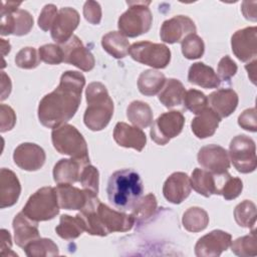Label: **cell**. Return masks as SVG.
<instances>
[{"mask_svg": "<svg viewBox=\"0 0 257 257\" xmlns=\"http://www.w3.org/2000/svg\"><path fill=\"white\" fill-rule=\"evenodd\" d=\"M220 120V116L212 108L206 107L193 118L191 122L192 132L199 139L212 137L218 128Z\"/></svg>", "mask_w": 257, "mask_h": 257, "instance_id": "cell-25", "label": "cell"}, {"mask_svg": "<svg viewBox=\"0 0 257 257\" xmlns=\"http://www.w3.org/2000/svg\"><path fill=\"white\" fill-rule=\"evenodd\" d=\"M113 140L123 148H132L138 152L143 151L147 144L146 134L138 126L130 125L125 122H117L113 130Z\"/></svg>", "mask_w": 257, "mask_h": 257, "instance_id": "cell-20", "label": "cell"}, {"mask_svg": "<svg viewBox=\"0 0 257 257\" xmlns=\"http://www.w3.org/2000/svg\"><path fill=\"white\" fill-rule=\"evenodd\" d=\"M256 64H257V60L254 59L251 63H248L247 65H245L246 70L248 71V76L250 77V79L252 80L253 83H255V71H256Z\"/></svg>", "mask_w": 257, "mask_h": 257, "instance_id": "cell-52", "label": "cell"}, {"mask_svg": "<svg viewBox=\"0 0 257 257\" xmlns=\"http://www.w3.org/2000/svg\"><path fill=\"white\" fill-rule=\"evenodd\" d=\"M85 84L82 73L67 70L62 73L58 86L42 97L38 105V119L49 128H55L73 117L81 101Z\"/></svg>", "mask_w": 257, "mask_h": 257, "instance_id": "cell-1", "label": "cell"}, {"mask_svg": "<svg viewBox=\"0 0 257 257\" xmlns=\"http://www.w3.org/2000/svg\"><path fill=\"white\" fill-rule=\"evenodd\" d=\"M51 141L59 154L67 155L86 165L89 163L87 144L75 126L64 123L53 128Z\"/></svg>", "mask_w": 257, "mask_h": 257, "instance_id": "cell-5", "label": "cell"}, {"mask_svg": "<svg viewBox=\"0 0 257 257\" xmlns=\"http://www.w3.org/2000/svg\"><path fill=\"white\" fill-rule=\"evenodd\" d=\"M238 66L235 61L228 55L223 56L218 63V77L224 81H228L237 72Z\"/></svg>", "mask_w": 257, "mask_h": 257, "instance_id": "cell-46", "label": "cell"}, {"mask_svg": "<svg viewBox=\"0 0 257 257\" xmlns=\"http://www.w3.org/2000/svg\"><path fill=\"white\" fill-rule=\"evenodd\" d=\"M83 16L90 24L97 25L101 20V7L98 2L88 0L83 5Z\"/></svg>", "mask_w": 257, "mask_h": 257, "instance_id": "cell-47", "label": "cell"}, {"mask_svg": "<svg viewBox=\"0 0 257 257\" xmlns=\"http://www.w3.org/2000/svg\"><path fill=\"white\" fill-rule=\"evenodd\" d=\"M20 2L2 1L1 27L2 36L13 34L22 36L30 32L33 27V17L24 9H19Z\"/></svg>", "mask_w": 257, "mask_h": 257, "instance_id": "cell-8", "label": "cell"}, {"mask_svg": "<svg viewBox=\"0 0 257 257\" xmlns=\"http://www.w3.org/2000/svg\"><path fill=\"white\" fill-rule=\"evenodd\" d=\"M63 61L72 64L82 71H90L95 64L93 54L83 45L81 40L73 35L63 44Z\"/></svg>", "mask_w": 257, "mask_h": 257, "instance_id": "cell-15", "label": "cell"}, {"mask_svg": "<svg viewBox=\"0 0 257 257\" xmlns=\"http://www.w3.org/2000/svg\"><path fill=\"white\" fill-rule=\"evenodd\" d=\"M0 232H1V255L4 256L5 251H8V256L9 255L17 256V254L11 250L12 242H11V235L9 231L5 229H1Z\"/></svg>", "mask_w": 257, "mask_h": 257, "instance_id": "cell-50", "label": "cell"}, {"mask_svg": "<svg viewBox=\"0 0 257 257\" xmlns=\"http://www.w3.org/2000/svg\"><path fill=\"white\" fill-rule=\"evenodd\" d=\"M218 177V175H217ZM191 187L200 195L209 198L211 195H219L218 180L216 175L203 169L196 168L191 176Z\"/></svg>", "mask_w": 257, "mask_h": 257, "instance_id": "cell-28", "label": "cell"}, {"mask_svg": "<svg viewBox=\"0 0 257 257\" xmlns=\"http://www.w3.org/2000/svg\"><path fill=\"white\" fill-rule=\"evenodd\" d=\"M57 14H58V11L54 4H46L42 8L38 18L39 28H41L43 31L51 30Z\"/></svg>", "mask_w": 257, "mask_h": 257, "instance_id": "cell-45", "label": "cell"}, {"mask_svg": "<svg viewBox=\"0 0 257 257\" xmlns=\"http://www.w3.org/2000/svg\"><path fill=\"white\" fill-rule=\"evenodd\" d=\"M196 32V25L194 21L185 15H177L168 20H165L162 24L160 36L166 43H177L189 34Z\"/></svg>", "mask_w": 257, "mask_h": 257, "instance_id": "cell-16", "label": "cell"}, {"mask_svg": "<svg viewBox=\"0 0 257 257\" xmlns=\"http://www.w3.org/2000/svg\"><path fill=\"white\" fill-rule=\"evenodd\" d=\"M150 3V1H126L128 9L117 21V27L122 35L137 37L151 29L153 15L149 8Z\"/></svg>", "mask_w": 257, "mask_h": 257, "instance_id": "cell-6", "label": "cell"}, {"mask_svg": "<svg viewBox=\"0 0 257 257\" xmlns=\"http://www.w3.org/2000/svg\"><path fill=\"white\" fill-rule=\"evenodd\" d=\"M0 131L1 133H5L13 128L16 122V114L12 107L6 104L0 105Z\"/></svg>", "mask_w": 257, "mask_h": 257, "instance_id": "cell-48", "label": "cell"}, {"mask_svg": "<svg viewBox=\"0 0 257 257\" xmlns=\"http://www.w3.org/2000/svg\"><path fill=\"white\" fill-rule=\"evenodd\" d=\"M238 94L231 88H220L209 94L208 102L220 118L229 116L238 105Z\"/></svg>", "mask_w": 257, "mask_h": 257, "instance_id": "cell-23", "label": "cell"}, {"mask_svg": "<svg viewBox=\"0 0 257 257\" xmlns=\"http://www.w3.org/2000/svg\"><path fill=\"white\" fill-rule=\"evenodd\" d=\"M184 228L189 232H201L205 230L209 224L208 213L200 207H191L184 214L182 218Z\"/></svg>", "mask_w": 257, "mask_h": 257, "instance_id": "cell-34", "label": "cell"}, {"mask_svg": "<svg viewBox=\"0 0 257 257\" xmlns=\"http://www.w3.org/2000/svg\"><path fill=\"white\" fill-rule=\"evenodd\" d=\"M86 164L75 159H61L53 168V179L57 184H74L80 179V168Z\"/></svg>", "mask_w": 257, "mask_h": 257, "instance_id": "cell-26", "label": "cell"}, {"mask_svg": "<svg viewBox=\"0 0 257 257\" xmlns=\"http://www.w3.org/2000/svg\"><path fill=\"white\" fill-rule=\"evenodd\" d=\"M103 49L114 58H123L130 51V42L124 35L118 31H110L101 38Z\"/></svg>", "mask_w": 257, "mask_h": 257, "instance_id": "cell-30", "label": "cell"}, {"mask_svg": "<svg viewBox=\"0 0 257 257\" xmlns=\"http://www.w3.org/2000/svg\"><path fill=\"white\" fill-rule=\"evenodd\" d=\"M56 189L58 204L61 209L81 210L87 200V192L71 184H58Z\"/></svg>", "mask_w": 257, "mask_h": 257, "instance_id": "cell-24", "label": "cell"}, {"mask_svg": "<svg viewBox=\"0 0 257 257\" xmlns=\"http://www.w3.org/2000/svg\"><path fill=\"white\" fill-rule=\"evenodd\" d=\"M166 80V76L163 72L154 69H147L140 74L138 87L142 94L153 96L163 88Z\"/></svg>", "mask_w": 257, "mask_h": 257, "instance_id": "cell-29", "label": "cell"}, {"mask_svg": "<svg viewBox=\"0 0 257 257\" xmlns=\"http://www.w3.org/2000/svg\"><path fill=\"white\" fill-rule=\"evenodd\" d=\"M80 21L78 12L71 7H64L58 11L51 28V38L58 44H64L73 35Z\"/></svg>", "mask_w": 257, "mask_h": 257, "instance_id": "cell-17", "label": "cell"}, {"mask_svg": "<svg viewBox=\"0 0 257 257\" xmlns=\"http://www.w3.org/2000/svg\"><path fill=\"white\" fill-rule=\"evenodd\" d=\"M56 189L43 187L38 189L27 200L22 212L35 222L53 219L59 213Z\"/></svg>", "mask_w": 257, "mask_h": 257, "instance_id": "cell-7", "label": "cell"}, {"mask_svg": "<svg viewBox=\"0 0 257 257\" xmlns=\"http://www.w3.org/2000/svg\"><path fill=\"white\" fill-rule=\"evenodd\" d=\"M128 120L138 127H148L153 123V111L151 106L142 100L132 101L126 108Z\"/></svg>", "mask_w": 257, "mask_h": 257, "instance_id": "cell-32", "label": "cell"}, {"mask_svg": "<svg viewBox=\"0 0 257 257\" xmlns=\"http://www.w3.org/2000/svg\"><path fill=\"white\" fill-rule=\"evenodd\" d=\"M23 249L28 257H51L59 254L57 245L48 238H37L29 242Z\"/></svg>", "mask_w": 257, "mask_h": 257, "instance_id": "cell-35", "label": "cell"}, {"mask_svg": "<svg viewBox=\"0 0 257 257\" xmlns=\"http://www.w3.org/2000/svg\"><path fill=\"white\" fill-rule=\"evenodd\" d=\"M20 193L21 185L15 173L2 168L0 172V208L4 209L16 204Z\"/></svg>", "mask_w": 257, "mask_h": 257, "instance_id": "cell-21", "label": "cell"}, {"mask_svg": "<svg viewBox=\"0 0 257 257\" xmlns=\"http://www.w3.org/2000/svg\"><path fill=\"white\" fill-rule=\"evenodd\" d=\"M87 107L84 111V124L91 131L103 130L113 114V101L101 82H91L85 89Z\"/></svg>", "mask_w": 257, "mask_h": 257, "instance_id": "cell-4", "label": "cell"}, {"mask_svg": "<svg viewBox=\"0 0 257 257\" xmlns=\"http://www.w3.org/2000/svg\"><path fill=\"white\" fill-rule=\"evenodd\" d=\"M231 250L234 254L241 257L256 256L257 255V239L255 231L251 234L242 236L231 242Z\"/></svg>", "mask_w": 257, "mask_h": 257, "instance_id": "cell-39", "label": "cell"}, {"mask_svg": "<svg viewBox=\"0 0 257 257\" xmlns=\"http://www.w3.org/2000/svg\"><path fill=\"white\" fill-rule=\"evenodd\" d=\"M44 150L33 143L20 144L13 153V161L20 169L33 172L41 169L45 163Z\"/></svg>", "mask_w": 257, "mask_h": 257, "instance_id": "cell-18", "label": "cell"}, {"mask_svg": "<svg viewBox=\"0 0 257 257\" xmlns=\"http://www.w3.org/2000/svg\"><path fill=\"white\" fill-rule=\"evenodd\" d=\"M232 242V236L222 230H213L201 237L195 245L198 257H218L226 251Z\"/></svg>", "mask_w": 257, "mask_h": 257, "instance_id": "cell-13", "label": "cell"}, {"mask_svg": "<svg viewBox=\"0 0 257 257\" xmlns=\"http://www.w3.org/2000/svg\"><path fill=\"white\" fill-rule=\"evenodd\" d=\"M185 124V116L181 111L171 110L162 113L152 124L150 135L152 140L164 146L171 139L179 136Z\"/></svg>", "mask_w": 257, "mask_h": 257, "instance_id": "cell-11", "label": "cell"}, {"mask_svg": "<svg viewBox=\"0 0 257 257\" xmlns=\"http://www.w3.org/2000/svg\"><path fill=\"white\" fill-rule=\"evenodd\" d=\"M183 102L187 109L195 114H199L207 107L208 97L202 91L192 88L186 91Z\"/></svg>", "mask_w": 257, "mask_h": 257, "instance_id": "cell-41", "label": "cell"}, {"mask_svg": "<svg viewBox=\"0 0 257 257\" xmlns=\"http://www.w3.org/2000/svg\"><path fill=\"white\" fill-rule=\"evenodd\" d=\"M40 62L39 55L34 47L21 48L15 56V64L24 69H32L38 66Z\"/></svg>", "mask_w": 257, "mask_h": 257, "instance_id": "cell-44", "label": "cell"}, {"mask_svg": "<svg viewBox=\"0 0 257 257\" xmlns=\"http://www.w3.org/2000/svg\"><path fill=\"white\" fill-rule=\"evenodd\" d=\"M1 100H4L11 92V80L4 71H1Z\"/></svg>", "mask_w": 257, "mask_h": 257, "instance_id": "cell-51", "label": "cell"}, {"mask_svg": "<svg viewBox=\"0 0 257 257\" xmlns=\"http://www.w3.org/2000/svg\"><path fill=\"white\" fill-rule=\"evenodd\" d=\"M14 241L17 246L24 248L29 242L39 238L38 222L28 218L23 212L18 213L12 223Z\"/></svg>", "mask_w": 257, "mask_h": 257, "instance_id": "cell-22", "label": "cell"}, {"mask_svg": "<svg viewBox=\"0 0 257 257\" xmlns=\"http://www.w3.org/2000/svg\"><path fill=\"white\" fill-rule=\"evenodd\" d=\"M256 206L252 201L244 200L239 203L234 210L236 223L243 228H252L256 224Z\"/></svg>", "mask_w": 257, "mask_h": 257, "instance_id": "cell-36", "label": "cell"}, {"mask_svg": "<svg viewBox=\"0 0 257 257\" xmlns=\"http://www.w3.org/2000/svg\"><path fill=\"white\" fill-rule=\"evenodd\" d=\"M6 42H7V41H5L4 39H1V48H2V55H3V56H5L7 53H9L10 48H11L10 43H9L7 46H5V45H6Z\"/></svg>", "mask_w": 257, "mask_h": 257, "instance_id": "cell-53", "label": "cell"}, {"mask_svg": "<svg viewBox=\"0 0 257 257\" xmlns=\"http://www.w3.org/2000/svg\"><path fill=\"white\" fill-rule=\"evenodd\" d=\"M188 80L190 83L204 88H216L221 83L214 69L203 62H196L190 66Z\"/></svg>", "mask_w": 257, "mask_h": 257, "instance_id": "cell-27", "label": "cell"}, {"mask_svg": "<svg viewBox=\"0 0 257 257\" xmlns=\"http://www.w3.org/2000/svg\"><path fill=\"white\" fill-rule=\"evenodd\" d=\"M83 190L97 195L98 193V184H99V174L97 169L92 165H85L80 174L79 179Z\"/></svg>", "mask_w": 257, "mask_h": 257, "instance_id": "cell-42", "label": "cell"}, {"mask_svg": "<svg viewBox=\"0 0 257 257\" xmlns=\"http://www.w3.org/2000/svg\"><path fill=\"white\" fill-rule=\"evenodd\" d=\"M229 156L235 169L248 174L257 167L255 142L246 135H238L233 138L229 145Z\"/></svg>", "mask_w": 257, "mask_h": 257, "instance_id": "cell-10", "label": "cell"}, {"mask_svg": "<svg viewBox=\"0 0 257 257\" xmlns=\"http://www.w3.org/2000/svg\"><path fill=\"white\" fill-rule=\"evenodd\" d=\"M191 181L189 176L183 172H175L168 177L163 186V194L167 201L180 204L191 193Z\"/></svg>", "mask_w": 257, "mask_h": 257, "instance_id": "cell-19", "label": "cell"}, {"mask_svg": "<svg viewBox=\"0 0 257 257\" xmlns=\"http://www.w3.org/2000/svg\"><path fill=\"white\" fill-rule=\"evenodd\" d=\"M186 90L183 83L176 78L166 80L164 88L159 93V100L168 108L180 105L183 102Z\"/></svg>", "mask_w": 257, "mask_h": 257, "instance_id": "cell-31", "label": "cell"}, {"mask_svg": "<svg viewBox=\"0 0 257 257\" xmlns=\"http://www.w3.org/2000/svg\"><path fill=\"white\" fill-rule=\"evenodd\" d=\"M238 124L246 131L255 133L257 131V122H256V108L251 107L245 109L238 116Z\"/></svg>", "mask_w": 257, "mask_h": 257, "instance_id": "cell-49", "label": "cell"}, {"mask_svg": "<svg viewBox=\"0 0 257 257\" xmlns=\"http://www.w3.org/2000/svg\"><path fill=\"white\" fill-rule=\"evenodd\" d=\"M231 47L235 56L243 61H249L257 55V27L251 26L237 30L231 37Z\"/></svg>", "mask_w": 257, "mask_h": 257, "instance_id": "cell-14", "label": "cell"}, {"mask_svg": "<svg viewBox=\"0 0 257 257\" xmlns=\"http://www.w3.org/2000/svg\"><path fill=\"white\" fill-rule=\"evenodd\" d=\"M55 231L60 238L71 240L79 237L85 230L81 219L77 215L72 217L64 214L60 217L59 224L56 226Z\"/></svg>", "mask_w": 257, "mask_h": 257, "instance_id": "cell-33", "label": "cell"}, {"mask_svg": "<svg viewBox=\"0 0 257 257\" xmlns=\"http://www.w3.org/2000/svg\"><path fill=\"white\" fill-rule=\"evenodd\" d=\"M38 53H39L40 60L51 65H55V64L57 65L63 62V59H64L62 47L57 44H52V43L44 44L39 47Z\"/></svg>", "mask_w": 257, "mask_h": 257, "instance_id": "cell-43", "label": "cell"}, {"mask_svg": "<svg viewBox=\"0 0 257 257\" xmlns=\"http://www.w3.org/2000/svg\"><path fill=\"white\" fill-rule=\"evenodd\" d=\"M157 199L154 194H148L140 199L132 210V216L137 223H143L149 220L157 211Z\"/></svg>", "mask_w": 257, "mask_h": 257, "instance_id": "cell-37", "label": "cell"}, {"mask_svg": "<svg viewBox=\"0 0 257 257\" xmlns=\"http://www.w3.org/2000/svg\"><path fill=\"white\" fill-rule=\"evenodd\" d=\"M198 163L214 175H224L230 168L228 152L221 146L208 145L199 150Z\"/></svg>", "mask_w": 257, "mask_h": 257, "instance_id": "cell-12", "label": "cell"}, {"mask_svg": "<svg viewBox=\"0 0 257 257\" xmlns=\"http://www.w3.org/2000/svg\"><path fill=\"white\" fill-rule=\"evenodd\" d=\"M128 52L134 60L157 69L167 67L171 60V50L162 43L151 41L135 42L130 47Z\"/></svg>", "mask_w": 257, "mask_h": 257, "instance_id": "cell-9", "label": "cell"}, {"mask_svg": "<svg viewBox=\"0 0 257 257\" xmlns=\"http://www.w3.org/2000/svg\"><path fill=\"white\" fill-rule=\"evenodd\" d=\"M76 215L81 219L84 230L96 236H106L111 232H126L135 224L132 214L113 210L102 204L97 195L89 193L84 207Z\"/></svg>", "mask_w": 257, "mask_h": 257, "instance_id": "cell-2", "label": "cell"}, {"mask_svg": "<svg viewBox=\"0 0 257 257\" xmlns=\"http://www.w3.org/2000/svg\"><path fill=\"white\" fill-rule=\"evenodd\" d=\"M144 192L140 175L131 169L115 171L107 182L109 203L121 212L133 210Z\"/></svg>", "mask_w": 257, "mask_h": 257, "instance_id": "cell-3", "label": "cell"}, {"mask_svg": "<svg viewBox=\"0 0 257 257\" xmlns=\"http://www.w3.org/2000/svg\"><path fill=\"white\" fill-rule=\"evenodd\" d=\"M219 185V195H222L227 201L236 199L243 190V183L241 179L231 177L228 173L220 175Z\"/></svg>", "mask_w": 257, "mask_h": 257, "instance_id": "cell-38", "label": "cell"}, {"mask_svg": "<svg viewBox=\"0 0 257 257\" xmlns=\"http://www.w3.org/2000/svg\"><path fill=\"white\" fill-rule=\"evenodd\" d=\"M204 41L196 33L189 34L182 40V53L187 59L200 58L204 54Z\"/></svg>", "mask_w": 257, "mask_h": 257, "instance_id": "cell-40", "label": "cell"}]
</instances>
